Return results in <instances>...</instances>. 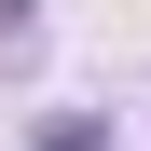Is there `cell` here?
I'll use <instances>...</instances> for the list:
<instances>
[{"label": "cell", "mask_w": 151, "mask_h": 151, "mask_svg": "<svg viewBox=\"0 0 151 151\" xmlns=\"http://www.w3.org/2000/svg\"><path fill=\"white\" fill-rule=\"evenodd\" d=\"M41 151H110V124H96V110H55V124H41Z\"/></svg>", "instance_id": "1"}, {"label": "cell", "mask_w": 151, "mask_h": 151, "mask_svg": "<svg viewBox=\"0 0 151 151\" xmlns=\"http://www.w3.org/2000/svg\"><path fill=\"white\" fill-rule=\"evenodd\" d=\"M28 41H41V14H28V0H0V55H28Z\"/></svg>", "instance_id": "2"}]
</instances>
